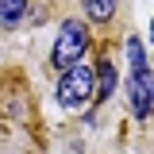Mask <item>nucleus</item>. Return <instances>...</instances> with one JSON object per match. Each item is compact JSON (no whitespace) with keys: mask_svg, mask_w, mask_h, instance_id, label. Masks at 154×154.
Listing matches in <instances>:
<instances>
[{"mask_svg":"<svg viewBox=\"0 0 154 154\" xmlns=\"http://www.w3.org/2000/svg\"><path fill=\"white\" fill-rule=\"evenodd\" d=\"M89 46H93L89 23H85L81 16H66V19H62V27H58V35H54L50 58H46L50 73H66V69L81 66V62H85V54H89Z\"/></svg>","mask_w":154,"mask_h":154,"instance_id":"nucleus-1","label":"nucleus"},{"mask_svg":"<svg viewBox=\"0 0 154 154\" xmlns=\"http://www.w3.org/2000/svg\"><path fill=\"white\" fill-rule=\"evenodd\" d=\"M127 54H131V77H127L131 112L139 116V119H150L154 116V69L146 66V50H143L139 38L127 42Z\"/></svg>","mask_w":154,"mask_h":154,"instance_id":"nucleus-2","label":"nucleus"},{"mask_svg":"<svg viewBox=\"0 0 154 154\" xmlns=\"http://www.w3.org/2000/svg\"><path fill=\"white\" fill-rule=\"evenodd\" d=\"M96 96V69L93 66H73V69H66V73H58L54 81V100L62 112H81L85 104H93Z\"/></svg>","mask_w":154,"mask_h":154,"instance_id":"nucleus-3","label":"nucleus"},{"mask_svg":"<svg viewBox=\"0 0 154 154\" xmlns=\"http://www.w3.org/2000/svg\"><path fill=\"white\" fill-rule=\"evenodd\" d=\"M0 154H38L35 123H19L8 112H0Z\"/></svg>","mask_w":154,"mask_h":154,"instance_id":"nucleus-4","label":"nucleus"},{"mask_svg":"<svg viewBox=\"0 0 154 154\" xmlns=\"http://www.w3.org/2000/svg\"><path fill=\"white\" fill-rule=\"evenodd\" d=\"M119 12V0H81V19L93 27H108Z\"/></svg>","mask_w":154,"mask_h":154,"instance_id":"nucleus-5","label":"nucleus"},{"mask_svg":"<svg viewBox=\"0 0 154 154\" xmlns=\"http://www.w3.org/2000/svg\"><path fill=\"white\" fill-rule=\"evenodd\" d=\"M31 16V0H0V31H16Z\"/></svg>","mask_w":154,"mask_h":154,"instance_id":"nucleus-6","label":"nucleus"},{"mask_svg":"<svg viewBox=\"0 0 154 154\" xmlns=\"http://www.w3.org/2000/svg\"><path fill=\"white\" fill-rule=\"evenodd\" d=\"M93 69H96V96H93V104L100 108V104H108V96H112V89H116V66H112V58L104 54Z\"/></svg>","mask_w":154,"mask_h":154,"instance_id":"nucleus-7","label":"nucleus"},{"mask_svg":"<svg viewBox=\"0 0 154 154\" xmlns=\"http://www.w3.org/2000/svg\"><path fill=\"white\" fill-rule=\"evenodd\" d=\"M150 38H154V23H150Z\"/></svg>","mask_w":154,"mask_h":154,"instance_id":"nucleus-8","label":"nucleus"}]
</instances>
